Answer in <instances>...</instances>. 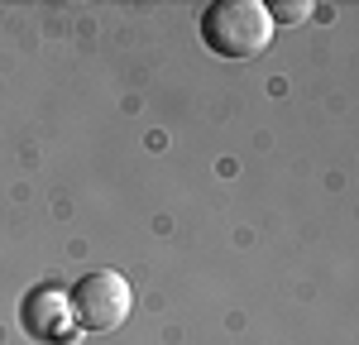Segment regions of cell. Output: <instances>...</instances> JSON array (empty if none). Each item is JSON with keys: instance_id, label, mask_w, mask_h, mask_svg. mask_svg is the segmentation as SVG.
<instances>
[{"instance_id": "277c9868", "label": "cell", "mask_w": 359, "mask_h": 345, "mask_svg": "<svg viewBox=\"0 0 359 345\" xmlns=\"http://www.w3.org/2000/svg\"><path fill=\"white\" fill-rule=\"evenodd\" d=\"M269 15H273V25H278V20H283V25H297V20L311 15V0H287V5H273Z\"/></svg>"}, {"instance_id": "6da1fadb", "label": "cell", "mask_w": 359, "mask_h": 345, "mask_svg": "<svg viewBox=\"0 0 359 345\" xmlns=\"http://www.w3.org/2000/svg\"><path fill=\"white\" fill-rule=\"evenodd\" d=\"M201 39H206V48L216 58L249 62V58L269 53V43H273V15L259 0H216L201 15Z\"/></svg>"}, {"instance_id": "3957f363", "label": "cell", "mask_w": 359, "mask_h": 345, "mask_svg": "<svg viewBox=\"0 0 359 345\" xmlns=\"http://www.w3.org/2000/svg\"><path fill=\"white\" fill-rule=\"evenodd\" d=\"M72 307L57 297L53 288H39L34 297L25 302V326H29V336L34 341H67L72 336Z\"/></svg>"}, {"instance_id": "7a4b0ae2", "label": "cell", "mask_w": 359, "mask_h": 345, "mask_svg": "<svg viewBox=\"0 0 359 345\" xmlns=\"http://www.w3.org/2000/svg\"><path fill=\"white\" fill-rule=\"evenodd\" d=\"M130 307H135V292H130V278L115 273V269H91L82 283L72 288V312L86 331H115L130 321Z\"/></svg>"}]
</instances>
